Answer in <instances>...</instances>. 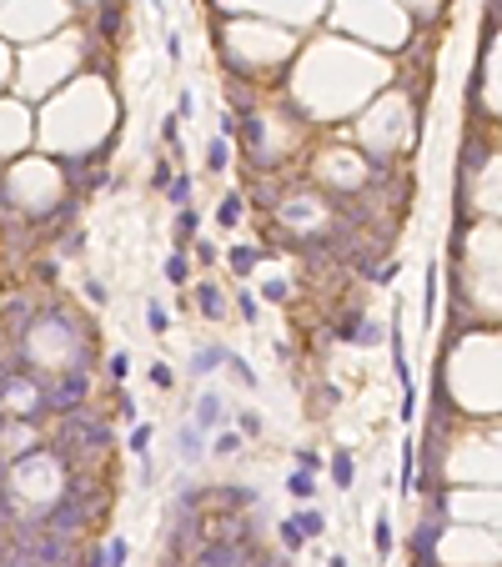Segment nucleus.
Segmentation results:
<instances>
[{"instance_id":"obj_10","label":"nucleus","mask_w":502,"mask_h":567,"mask_svg":"<svg viewBox=\"0 0 502 567\" xmlns=\"http://www.w3.org/2000/svg\"><path fill=\"white\" fill-rule=\"evenodd\" d=\"M196 221H201L196 206H181V211H176V251H181L186 241H196Z\"/></svg>"},{"instance_id":"obj_33","label":"nucleus","mask_w":502,"mask_h":567,"mask_svg":"<svg viewBox=\"0 0 502 567\" xmlns=\"http://www.w3.org/2000/svg\"><path fill=\"white\" fill-rule=\"evenodd\" d=\"M297 467H307V472H316V467H321V452H312V447H302V452H297Z\"/></svg>"},{"instance_id":"obj_25","label":"nucleus","mask_w":502,"mask_h":567,"mask_svg":"<svg viewBox=\"0 0 502 567\" xmlns=\"http://www.w3.org/2000/svg\"><path fill=\"white\" fill-rule=\"evenodd\" d=\"M241 432H216V452H221V457H236V452H241Z\"/></svg>"},{"instance_id":"obj_17","label":"nucleus","mask_w":502,"mask_h":567,"mask_svg":"<svg viewBox=\"0 0 502 567\" xmlns=\"http://www.w3.org/2000/svg\"><path fill=\"white\" fill-rule=\"evenodd\" d=\"M241 141H246L251 156L261 151V116H241Z\"/></svg>"},{"instance_id":"obj_23","label":"nucleus","mask_w":502,"mask_h":567,"mask_svg":"<svg viewBox=\"0 0 502 567\" xmlns=\"http://www.w3.org/2000/svg\"><path fill=\"white\" fill-rule=\"evenodd\" d=\"M191 276V266H186V256L176 251V256H166V281H171V287H181V281Z\"/></svg>"},{"instance_id":"obj_35","label":"nucleus","mask_w":502,"mask_h":567,"mask_svg":"<svg viewBox=\"0 0 502 567\" xmlns=\"http://www.w3.org/2000/svg\"><path fill=\"white\" fill-rule=\"evenodd\" d=\"M81 251H86V236H81V231H71V236H66V246H61V256H81Z\"/></svg>"},{"instance_id":"obj_4","label":"nucleus","mask_w":502,"mask_h":567,"mask_svg":"<svg viewBox=\"0 0 502 567\" xmlns=\"http://www.w3.org/2000/svg\"><path fill=\"white\" fill-rule=\"evenodd\" d=\"M201 432H216V427H227V402H221L216 391H206V396H196V417H191Z\"/></svg>"},{"instance_id":"obj_24","label":"nucleus","mask_w":502,"mask_h":567,"mask_svg":"<svg viewBox=\"0 0 502 567\" xmlns=\"http://www.w3.org/2000/svg\"><path fill=\"white\" fill-rule=\"evenodd\" d=\"M216 221H221V226H236V221H241V196H227V201H221V206H216Z\"/></svg>"},{"instance_id":"obj_12","label":"nucleus","mask_w":502,"mask_h":567,"mask_svg":"<svg viewBox=\"0 0 502 567\" xmlns=\"http://www.w3.org/2000/svg\"><path fill=\"white\" fill-rule=\"evenodd\" d=\"M402 492L407 497L417 492V447L412 442H402Z\"/></svg>"},{"instance_id":"obj_1","label":"nucleus","mask_w":502,"mask_h":567,"mask_svg":"<svg viewBox=\"0 0 502 567\" xmlns=\"http://www.w3.org/2000/svg\"><path fill=\"white\" fill-rule=\"evenodd\" d=\"M61 442H71L76 452H86V457H105L110 452V427H105V417H96V412H66L61 417V432H55Z\"/></svg>"},{"instance_id":"obj_16","label":"nucleus","mask_w":502,"mask_h":567,"mask_svg":"<svg viewBox=\"0 0 502 567\" xmlns=\"http://www.w3.org/2000/svg\"><path fill=\"white\" fill-rule=\"evenodd\" d=\"M206 166H211V171H227V166H232V151H227V141H221V136L206 146Z\"/></svg>"},{"instance_id":"obj_20","label":"nucleus","mask_w":502,"mask_h":567,"mask_svg":"<svg viewBox=\"0 0 502 567\" xmlns=\"http://www.w3.org/2000/svg\"><path fill=\"white\" fill-rule=\"evenodd\" d=\"M221 362H227V352H221V347H201L196 362H191V372H211V367H221Z\"/></svg>"},{"instance_id":"obj_2","label":"nucleus","mask_w":502,"mask_h":567,"mask_svg":"<svg viewBox=\"0 0 502 567\" xmlns=\"http://www.w3.org/2000/svg\"><path fill=\"white\" fill-rule=\"evenodd\" d=\"M86 396H91V377H86V367H66V377H50V382H45L40 402H45V412L66 417V412H81V407H86Z\"/></svg>"},{"instance_id":"obj_43","label":"nucleus","mask_w":502,"mask_h":567,"mask_svg":"<svg viewBox=\"0 0 502 567\" xmlns=\"http://www.w3.org/2000/svg\"><path fill=\"white\" fill-rule=\"evenodd\" d=\"M6 547H11V532H6V527H0V552H6Z\"/></svg>"},{"instance_id":"obj_39","label":"nucleus","mask_w":502,"mask_h":567,"mask_svg":"<svg viewBox=\"0 0 502 567\" xmlns=\"http://www.w3.org/2000/svg\"><path fill=\"white\" fill-rule=\"evenodd\" d=\"M35 276H40V287H55V261H40Z\"/></svg>"},{"instance_id":"obj_29","label":"nucleus","mask_w":502,"mask_h":567,"mask_svg":"<svg viewBox=\"0 0 502 567\" xmlns=\"http://www.w3.org/2000/svg\"><path fill=\"white\" fill-rule=\"evenodd\" d=\"M227 367H232V377H236L241 386H256V377H251V367H246L241 357H232V352H227Z\"/></svg>"},{"instance_id":"obj_41","label":"nucleus","mask_w":502,"mask_h":567,"mask_svg":"<svg viewBox=\"0 0 502 567\" xmlns=\"http://www.w3.org/2000/svg\"><path fill=\"white\" fill-rule=\"evenodd\" d=\"M86 297H91L96 307H105V287H101V281H86Z\"/></svg>"},{"instance_id":"obj_27","label":"nucleus","mask_w":502,"mask_h":567,"mask_svg":"<svg viewBox=\"0 0 502 567\" xmlns=\"http://www.w3.org/2000/svg\"><path fill=\"white\" fill-rule=\"evenodd\" d=\"M377 342H382V326L362 316V326H357V347H377Z\"/></svg>"},{"instance_id":"obj_6","label":"nucleus","mask_w":502,"mask_h":567,"mask_svg":"<svg viewBox=\"0 0 502 567\" xmlns=\"http://www.w3.org/2000/svg\"><path fill=\"white\" fill-rule=\"evenodd\" d=\"M201 452H206V447H201V427H196V422H181V427H176V457H181V462H201Z\"/></svg>"},{"instance_id":"obj_42","label":"nucleus","mask_w":502,"mask_h":567,"mask_svg":"<svg viewBox=\"0 0 502 567\" xmlns=\"http://www.w3.org/2000/svg\"><path fill=\"white\" fill-rule=\"evenodd\" d=\"M412 567H442L437 552H412Z\"/></svg>"},{"instance_id":"obj_44","label":"nucleus","mask_w":502,"mask_h":567,"mask_svg":"<svg viewBox=\"0 0 502 567\" xmlns=\"http://www.w3.org/2000/svg\"><path fill=\"white\" fill-rule=\"evenodd\" d=\"M326 567H352V562H347V557H331V562H326Z\"/></svg>"},{"instance_id":"obj_14","label":"nucleus","mask_w":502,"mask_h":567,"mask_svg":"<svg viewBox=\"0 0 502 567\" xmlns=\"http://www.w3.org/2000/svg\"><path fill=\"white\" fill-rule=\"evenodd\" d=\"M287 492H292L297 502H312V492H316V482H312V472H307V467H297V472L287 477Z\"/></svg>"},{"instance_id":"obj_26","label":"nucleus","mask_w":502,"mask_h":567,"mask_svg":"<svg viewBox=\"0 0 502 567\" xmlns=\"http://www.w3.org/2000/svg\"><path fill=\"white\" fill-rule=\"evenodd\" d=\"M171 176H176V166H171V161H156V166H151V186H156V191L171 186Z\"/></svg>"},{"instance_id":"obj_15","label":"nucleus","mask_w":502,"mask_h":567,"mask_svg":"<svg viewBox=\"0 0 502 567\" xmlns=\"http://www.w3.org/2000/svg\"><path fill=\"white\" fill-rule=\"evenodd\" d=\"M116 30H121V6H116V0H105V11H101V35L116 40Z\"/></svg>"},{"instance_id":"obj_19","label":"nucleus","mask_w":502,"mask_h":567,"mask_svg":"<svg viewBox=\"0 0 502 567\" xmlns=\"http://www.w3.org/2000/svg\"><path fill=\"white\" fill-rule=\"evenodd\" d=\"M166 196H171V201H176V211H181V206L191 201V176H186V171H181V176H171V186H166Z\"/></svg>"},{"instance_id":"obj_40","label":"nucleus","mask_w":502,"mask_h":567,"mask_svg":"<svg viewBox=\"0 0 502 567\" xmlns=\"http://www.w3.org/2000/svg\"><path fill=\"white\" fill-rule=\"evenodd\" d=\"M151 382H156V386H171L176 377H171V367H151Z\"/></svg>"},{"instance_id":"obj_36","label":"nucleus","mask_w":502,"mask_h":567,"mask_svg":"<svg viewBox=\"0 0 502 567\" xmlns=\"http://www.w3.org/2000/svg\"><path fill=\"white\" fill-rule=\"evenodd\" d=\"M116 412H121L126 422H136V402H131V396H126V391H116Z\"/></svg>"},{"instance_id":"obj_32","label":"nucleus","mask_w":502,"mask_h":567,"mask_svg":"<svg viewBox=\"0 0 502 567\" xmlns=\"http://www.w3.org/2000/svg\"><path fill=\"white\" fill-rule=\"evenodd\" d=\"M236 311H241V321H256V297L241 292V297H236Z\"/></svg>"},{"instance_id":"obj_13","label":"nucleus","mask_w":502,"mask_h":567,"mask_svg":"<svg viewBox=\"0 0 502 567\" xmlns=\"http://www.w3.org/2000/svg\"><path fill=\"white\" fill-rule=\"evenodd\" d=\"M292 522H297V527H302V537H307V542H312V537H321V532H326V517H321V512H316V507H307V512H297V517H292Z\"/></svg>"},{"instance_id":"obj_9","label":"nucleus","mask_w":502,"mask_h":567,"mask_svg":"<svg viewBox=\"0 0 502 567\" xmlns=\"http://www.w3.org/2000/svg\"><path fill=\"white\" fill-rule=\"evenodd\" d=\"M372 547H377V557H382V562L392 557V517H387V512L372 522Z\"/></svg>"},{"instance_id":"obj_18","label":"nucleus","mask_w":502,"mask_h":567,"mask_svg":"<svg viewBox=\"0 0 502 567\" xmlns=\"http://www.w3.org/2000/svg\"><path fill=\"white\" fill-rule=\"evenodd\" d=\"M101 552H105V567H126V557H131V547H126V537H110V542H105Z\"/></svg>"},{"instance_id":"obj_37","label":"nucleus","mask_w":502,"mask_h":567,"mask_svg":"<svg viewBox=\"0 0 502 567\" xmlns=\"http://www.w3.org/2000/svg\"><path fill=\"white\" fill-rule=\"evenodd\" d=\"M261 432V417L256 412H241V437H256Z\"/></svg>"},{"instance_id":"obj_22","label":"nucleus","mask_w":502,"mask_h":567,"mask_svg":"<svg viewBox=\"0 0 502 567\" xmlns=\"http://www.w3.org/2000/svg\"><path fill=\"white\" fill-rule=\"evenodd\" d=\"M276 532H282V547H287V552H302V547H307V537H302V527H297L292 517H287L282 527H276Z\"/></svg>"},{"instance_id":"obj_31","label":"nucleus","mask_w":502,"mask_h":567,"mask_svg":"<svg viewBox=\"0 0 502 567\" xmlns=\"http://www.w3.org/2000/svg\"><path fill=\"white\" fill-rule=\"evenodd\" d=\"M246 567H292V562H287V557H271V552H261V547H256V552L246 557Z\"/></svg>"},{"instance_id":"obj_38","label":"nucleus","mask_w":502,"mask_h":567,"mask_svg":"<svg viewBox=\"0 0 502 567\" xmlns=\"http://www.w3.org/2000/svg\"><path fill=\"white\" fill-rule=\"evenodd\" d=\"M176 121H181V116H171V121L161 126V141H166V146H176V136H181V126H176Z\"/></svg>"},{"instance_id":"obj_30","label":"nucleus","mask_w":502,"mask_h":567,"mask_svg":"<svg viewBox=\"0 0 502 567\" xmlns=\"http://www.w3.org/2000/svg\"><path fill=\"white\" fill-rule=\"evenodd\" d=\"M146 316H151V331H156V336L171 326V316H166V307H161V302H151V307H146Z\"/></svg>"},{"instance_id":"obj_21","label":"nucleus","mask_w":502,"mask_h":567,"mask_svg":"<svg viewBox=\"0 0 502 567\" xmlns=\"http://www.w3.org/2000/svg\"><path fill=\"white\" fill-rule=\"evenodd\" d=\"M126 447L136 452V457H146V447H151V422H136L131 437H126Z\"/></svg>"},{"instance_id":"obj_3","label":"nucleus","mask_w":502,"mask_h":567,"mask_svg":"<svg viewBox=\"0 0 502 567\" xmlns=\"http://www.w3.org/2000/svg\"><path fill=\"white\" fill-rule=\"evenodd\" d=\"M256 547H241V542H221V537H206L196 552H191V567H246Z\"/></svg>"},{"instance_id":"obj_5","label":"nucleus","mask_w":502,"mask_h":567,"mask_svg":"<svg viewBox=\"0 0 502 567\" xmlns=\"http://www.w3.org/2000/svg\"><path fill=\"white\" fill-rule=\"evenodd\" d=\"M196 307H201L206 321H221V316H227V297H221L216 281H196Z\"/></svg>"},{"instance_id":"obj_8","label":"nucleus","mask_w":502,"mask_h":567,"mask_svg":"<svg viewBox=\"0 0 502 567\" xmlns=\"http://www.w3.org/2000/svg\"><path fill=\"white\" fill-rule=\"evenodd\" d=\"M211 502H216V507H251V502H256V492H251V487H216V492H211Z\"/></svg>"},{"instance_id":"obj_11","label":"nucleus","mask_w":502,"mask_h":567,"mask_svg":"<svg viewBox=\"0 0 502 567\" xmlns=\"http://www.w3.org/2000/svg\"><path fill=\"white\" fill-rule=\"evenodd\" d=\"M326 467H331V482H337L342 492L352 487V472H357V462H352V452H337V457H331Z\"/></svg>"},{"instance_id":"obj_7","label":"nucleus","mask_w":502,"mask_h":567,"mask_svg":"<svg viewBox=\"0 0 502 567\" xmlns=\"http://www.w3.org/2000/svg\"><path fill=\"white\" fill-rule=\"evenodd\" d=\"M261 256H266V246H232V256H227V261H232V271H236V276H251V266H256Z\"/></svg>"},{"instance_id":"obj_34","label":"nucleus","mask_w":502,"mask_h":567,"mask_svg":"<svg viewBox=\"0 0 502 567\" xmlns=\"http://www.w3.org/2000/svg\"><path fill=\"white\" fill-rule=\"evenodd\" d=\"M126 372H131V357H126V352H116V357H110V377L126 382Z\"/></svg>"},{"instance_id":"obj_28","label":"nucleus","mask_w":502,"mask_h":567,"mask_svg":"<svg viewBox=\"0 0 502 567\" xmlns=\"http://www.w3.org/2000/svg\"><path fill=\"white\" fill-rule=\"evenodd\" d=\"M357 326H362V311H347L337 321V336H342V342H357Z\"/></svg>"}]
</instances>
